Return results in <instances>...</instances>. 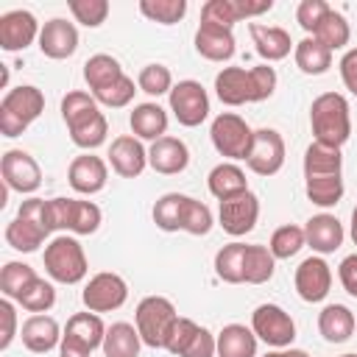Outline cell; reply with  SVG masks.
Instances as JSON below:
<instances>
[{
	"mask_svg": "<svg viewBox=\"0 0 357 357\" xmlns=\"http://www.w3.org/2000/svg\"><path fill=\"white\" fill-rule=\"evenodd\" d=\"M310 126L315 134V142L340 148L351 137V117H349V103L337 92H324L312 100L310 106Z\"/></svg>",
	"mask_w": 357,
	"mask_h": 357,
	"instance_id": "1",
	"label": "cell"
},
{
	"mask_svg": "<svg viewBox=\"0 0 357 357\" xmlns=\"http://www.w3.org/2000/svg\"><path fill=\"white\" fill-rule=\"evenodd\" d=\"M42 112H45V95L36 86L25 84V86L8 89L3 103H0V131H3V137H20Z\"/></svg>",
	"mask_w": 357,
	"mask_h": 357,
	"instance_id": "2",
	"label": "cell"
},
{
	"mask_svg": "<svg viewBox=\"0 0 357 357\" xmlns=\"http://www.w3.org/2000/svg\"><path fill=\"white\" fill-rule=\"evenodd\" d=\"M42 259H45L47 276H50L53 282H61V284H78V282L86 276V271H89L86 254H84L81 243H78L75 237H67V234L53 237V240L45 245Z\"/></svg>",
	"mask_w": 357,
	"mask_h": 357,
	"instance_id": "3",
	"label": "cell"
},
{
	"mask_svg": "<svg viewBox=\"0 0 357 357\" xmlns=\"http://www.w3.org/2000/svg\"><path fill=\"white\" fill-rule=\"evenodd\" d=\"M45 206H47L45 198H28V201H22L17 218L6 226V243L11 248L31 254V251H36L45 243V237L50 234L47 218H45Z\"/></svg>",
	"mask_w": 357,
	"mask_h": 357,
	"instance_id": "4",
	"label": "cell"
},
{
	"mask_svg": "<svg viewBox=\"0 0 357 357\" xmlns=\"http://www.w3.org/2000/svg\"><path fill=\"white\" fill-rule=\"evenodd\" d=\"M176 318H178V312H176L173 301L165 298V296H145L137 304V312H134L137 332H139L142 343L151 346V349H165Z\"/></svg>",
	"mask_w": 357,
	"mask_h": 357,
	"instance_id": "5",
	"label": "cell"
},
{
	"mask_svg": "<svg viewBox=\"0 0 357 357\" xmlns=\"http://www.w3.org/2000/svg\"><path fill=\"white\" fill-rule=\"evenodd\" d=\"M209 137H212V145L220 156H229V159H245L248 151H251V142H254V131L248 128V123L234 114V112H223L212 120V128H209Z\"/></svg>",
	"mask_w": 357,
	"mask_h": 357,
	"instance_id": "6",
	"label": "cell"
},
{
	"mask_svg": "<svg viewBox=\"0 0 357 357\" xmlns=\"http://www.w3.org/2000/svg\"><path fill=\"white\" fill-rule=\"evenodd\" d=\"M128 298V284L123 276L117 273H95L84 293H81V301L89 312H112V310H120Z\"/></svg>",
	"mask_w": 357,
	"mask_h": 357,
	"instance_id": "7",
	"label": "cell"
},
{
	"mask_svg": "<svg viewBox=\"0 0 357 357\" xmlns=\"http://www.w3.org/2000/svg\"><path fill=\"white\" fill-rule=\"evenodd\" d=\"M170 112L176 114V120L187 128H195L206 120L209 114V95L198 81H178L170 89Z\"/></svg>",
	"mask_w": 357,
	"mask_h": 357,
	"instance_id": "8",
	"label": "cell"
},
{
	"mask_svg": "<svg viewBox=\"0 0 357 357\" xmlns=\"http://www.w3.org/2000/svg\"><path fill=\"white\" fill-rule=\"evenodd\" d=\"M251 329L259 340H265L268 346L273 349H282V346H290L293 337H296V324L293 318L276 307V304H259L251 315Z\"/></svg>",
	"mask_w": 357,
	"mask_h": 357,
	"instance_id": "9",
	"label": "cell"
},
{
	"mask_svg": "<svg viewBox=\"0 0 357 357\" xmlns=\"http://www.w3.org/2000/svg\"><path fill=\"white\" fill-rule=\"evenodd\" d=\"M245 165L257 176H273V173H279L282 165H284V139H282V134L273 131V128L254 131V142H251V151L245 156Z\"/></svg>",
	"mask_w": 357,
	"mask_h": 357,
	"instance_id": "10",
	"label": "cell"
},
{
	"mask_svg": "<svg viewBox=\"0 0 357 357\" xmlns=\"http://www.w3.org/2000/svg\"><path fill=\"white\" fill-rule=\"evenodd\" d=\"M0 173H3L6 187L17 192H36L42 184V170L36 159L25 151H6L0 162Z\"/></svg>",
	"mask_w": 357,
	"mask_h": 357,
	"instance_id": "11",
	"label": "cell"
},
{
	"mask_svg": "<svg viewBox=\"0 0 357 357\" xmlns=\"http://www.w3.org/2000/svg\"><path fill=\"white\" fill-rule=\"evenodd\" d=\"M218 218H220V226H223L226 234L243 237V234H248V231L257 226L259 201H257V195L248 190V192H243V195H234V198H229V201H220Z\"/></svg>",
	"mask_w": 357,
	"mask_h": 357,
	"instance_id": "12",
	"label": "cell"
},
{
	"mask_svg": "<svg viewBox=\"0 0 357 357\" xmlns=\"http://www.w3.org/2000/svg\"><path fill=\"white\" fill-rule=\"evenodd\" d=\"M39 33L42 31H39L36 17L25 8H14V11L0 17V47L8 50V53L25 50Z\"/></svg>",
	"mask_w": 357,
	"mask_h": 357,
	"instance_id": "13",
	"label": "cell"
},
{
	"mask_svg": "<svg viewBox=\"0 0 357 357\" xmlns=\"http://www.w3.org/2000/svg\"><path fill=\"white\" fill-rule=\"evenodd\" d=\"M329 287H332V268L321 257H307L296 268V290L304 301L310 304L324 301L329 296Z\"/></svg>",
	"mask_w": 357,
	"mask_h": 357,
	"instance_id": "14",
	"label": "cell"
},
{
	"mask_svg": "<svg viewBox=\"0 0 357 357\" xmlns=\"http://www.w3.org/2000/svg\"><path fill=\"white\" fill-rule=\"evenodd\" d=\"M39 50L47 59H70L78 50V31L64 17H53L42 25L39 33Z\"/></svg>",
	"mask_w": 357,
	"mask_h": 357,
	"instance_id": "15",
	"label": "cell"
},
{
	"mask_svg": "<svg viewBox=\"0 0 357 357\" xmlns=\"http://www.w3.org/2000/svg\"><path fill=\"white\" fill-rule=\"evenodd\" d=\"M67 178H70V187L81 195H95L106 187V178H109V170H106V162L100 156H92V153H81L70 162V170H67Z\"/></svg>",
	"mask_w": 357,
	"mask_h": 357,
	"instance_id": "16",
	"label": "cell"
},
{
	"mask_svg": "<svg viewBox=\"0 0 357 357\" xmlns=\"http://www.w3.org/2000/svg\"><path fill=\"white\" fill-rule=\"evenodd\" d=\"M109 162H112V170L123 178H137L145 165H148V151L142 148V142L131 134H123L112 142L109 148Z\"/></svg>",
	"mask_w": 357,
	"mask_h": 357,
	"instance_id": "17",
	"label": "cell"
},
{
	"mask_svg": "<svg viewBox=\"0 0 357 357\" xmlns=\"http://www.w3.org/2000/svg\"><path fill=\"white\" fill-rule=\"evenodd\" d=\"M195 50L209 61H229L234 56V33L231 28L201 22L195 31Z\"/></svg>",
	"mask_w": 357,
	"mask_h": 357,
	"instance_id": "18",
	"label": "cell"
},
{
	"mask_svg": "<svg viewBox=\"0 0 357 357\" xmlns=\"http://www.w3.org/2000/svg\"><path fill=\"white\" fill-rule=\"evenodd\" d=\"M148 165L162 176H176L190 165V151L178 137H162L151 145Z\"/></svg>",
	"mask_w": 357,
	"mask_h": 357,
	"instance_id": "19",
	"label": "cell"
},
{
	"mask_svg": "<svg viewBox=\"0 0 357 357\" xmlns=\"http://www.w3.org/2000/svg\"><path fill=\"white\" fill-rule=\"evenodd\" d=\"M304 237L315 254H332L343 243V226L335 215H312L304 226Z\"/></svg>",
	"mask_w": 357,
	"mask_h": 357,
	"instance_id": "20",
	"label": "cell"
},
{
	"mask_svg": "<svg viewBox=\"0 0 357 357\" xmlns=\"http://www.w3.org/2000/svg\"><path fill=\"white\" fill-rule=\"evenodd\" d=\"M215 95H218L220 103H226V106L251 103L248 70H243V67H223V70L215 75Z\"/></svg>",
	"mask_w": 357,
	"mask_h": 357,
	"instance_id": "21",
	"label": "cell"
},
{
	"mask_svg": "<svg viewBox=\"0 0 357 357\" xmlns=\"http://www.w3.org/2000/svg\"><path fill=\"white\" fill-rule=\"evenodd\" d=\"M20 337H22V343H25L28 351L45 354V351H50V349L61 340V332H59L56 318H50V315H31V318L22 324Z\"/></svg>",
	"mask_w": 357,
	"mask_h": 357,
	"instance_id": "22",
	"label": "cell"
},
{
	"mask_svg": "<svg viewBox=\"0 0 357 357\" xmlns=\"http://www.w3.org/2000/svg\"><path fill=\"white\" fill-rule=\"evenodd\" d=\"M251 31V39L257 45V53L265 59V61H279L290 53L293 42H290V33L284 28H276V25H259V22H251L248 25Z\"/></svg>",
	"mask_w": 357,
	"mask_h": 357,
	"instance_id": "23",
	"label": "cell"
},
{
	"mask_svg": "<svg viewBox=\"0 0 357 357\" xmlns=\"http://www.w3.org/2000/svg\"><path fill=\"white\" fill-rule=\"evenodd\" d=\"M106 329L100 315L98 312H75L70 321H67V329H64V337L75 340L78 346H84L86 351L103 346V337H106Z\"/></svg>",
	"mask_w": 357,
	"mask_h": 357,
	"instance_id": "24",
	"label": "cell"
},
{
	"mask_svg": "<svg viewBox=\"0 0 357 357\" xmlns=\"http://www.w3.org/2000/svg\"><path fill=\"white\" fill-rule=\"evenodd\" d=\"M318 332L326 343H346L354 332V315L343 304H326L318 315Z\"/></svg>",
	"mask_w": 357,
	"mask_h": 357,
	"instance_id": "25",
	"label": "cell"
},
{
	"mask_svg": "<svg viewBox=\"0 0 357 357\" xmlns=\"http://www.w3.org/2000/svg\"><path fill=\"white\" fill-rule=\"evenodd\" d=\"M131 131L137 134V139H162L167 131V112L159 103H139L131 112Z\"/></svg>",
	"mask_w": 357,
	"mask_h": 357,
	"instance_id": "26",
	"label": "cell"
},
{
	"mask_svg": "<svg viewBox=\"0 0 357 357\" xmlns=\"http://www.w3.org/2000/svg\"><path fill=\"white\" fill-rule=\"evenodd\" d=\"M218 357H257V335L243 324H229L218 335Z\"/></svg>",
	"mask_w": 357,
	"mask_h": 357,
	"instance_id": "27",
	"label": "cell"
},
{
	"mask_svg": "<svg viewBox=\"0 0 357 357\" xmlns=\"http://www.w3.org/2000/svg\"><path fill=\"white\" fill-rule=\"evenodd\" d=\"M206 184H209V192H212L218 201H229V198H234V195L248 192L245 173H243L237 165H231V162H223V165L212 167Z\"/></svg>",
	"mask_w": 357,
	"mask_h": 357,
	"instance_id": "28",
	"label": "cell"
},
{
	"mask_svg": "<svg viewBox=\"0 0 357 357\" xmlns=\"http://www.w3.org/2000/svg\"><path fill=\"white\" fill-rule=\"evenodd\" d=\"M340 165H343L340 148H329V145L312 142L307 148V153H304V178H312V176H337L340 173Z\"/></svg>",
	"mask_w": 357,
	"mask_h": 357,
	"instance_id": "29",
	"label": "cell"
},
{
	"mask_svg": "<svg viewBox=\"0 0 357 357\" xmlns=\"http://www.w3.org/2000/svg\"><path fill=\"white\" fill-rule=\"evenodd\" d=\"M139 332L131 324H112L103 337V354L106 357H137L139 354Z\"/></svg>",
	"mask_w": 357,
	"mask_h": 357,
	"instance_id": "30",
	"label": "cell"
},
{
	"mask_svg": "<svg viewBox=\"0 0 357 357\" xmlns=\"http://www.w3.org/2000/svg\"><path fill=\"white\" fill-rule=\"evenodd\" d=\"M296 64L307 75H324L332 67V50L324 47L318 39L307 36L296 45Z\"/></svg>",
	"mask_w": 357,
	"mask_h": 357,
	"instance_id": "31",
	"label": "cell"
},
{
	"mask_svg": "<svg viewBox=\"0 0 357 357\" xmlns=\"http://www.w3.org/2000/svg\"><path fill=\"white\" fill-rule=\"evenodd\" d=\"M67 128H70V139L78 148H86V151L103 145L106 142V134H109V123H106V117L100 112H92V114L81 117L78 123H73Z\"/></svg>",
	"mask_w": 357,
	"mask_h": 357,
	"instance_id": "32",
	"label": "cell"
},
{
	"mask_svg": "<svg viewBox=\"0 0 357 357\" xmlns=\"http://www.w3.org/2000/svg\"><path fill=\"white\" fill-rule=\"evenodd\" d=\"M117 78H123V67H120L117 59H112V56H106V53H98V56L86 59V64H84V81L89 84L92 92L106 89V86L114 84Z\"/></svg>",
	"mask_w": 357,
	"mask_h": 357,
	"instance_id": "33",
	"label": "cell"
},
{
	"mask_svg": "<svg viewBox=\"0 0 357 357\" xmlns=\"http://www.w3.org/2000/svg\"><path fill=\"white\" fill-rule=\"evenodd\" d=\"M349 36H351V31H349V22H346V17L343 14H337L335 8H329L326 14H324V20L315 25V31H312V39H318L324 47H329V50H340V47H346L349 45Z\"/></svg>",
	"mask_w": 357,
	"mask_h": 357,
	"instance_id": "34",
	"label": "cell"
},
{
	"mask_svg": "<svg viewBox=\"0 0 357 357\" xmlns=\"http://www.w3.org/2000/svg\"><path fill=\"white\" fill-rule=\"evenodd\" d=\"M245 243H229L223 245L218 254H215V273L229 282V284H240L245 282V273H243V265H245Z\"/></svg>",
	"mask_w": 357,
	"mask_h": 357,
	"instance_id": "35",
	"label": "cell"
},
{
	"mask_svg": "<svg viewBox=\"0 0 357 357\" xmlns=\"http://www.w3.org/2000/svg\"><path fill=\"white\" fill-rule=\"evenodd\" d=\"M273 268H276V257L271 254V248H265V245H248L245 248L243 273H245L248 284H265L273 276Z\"/></svg>",
	"mask_w": 357,
	"mask_h": 357,
	"instance_id": "36",
	"label": "cell"
},
{
	"mask_svg": "<svg viewBox=\"0 0 357 357\" xmlns=\"http://www.w3.org/2000/svg\"><path fill=\"white\" fill-rule=\"evenodd\" d=\"M187 195L181 192H167L153 204V223L162 231H178L181 229V209H184Z\"/></svg>",
	"mask_w": 357,
	"mask_h": 357,
	"instance_id": "37",
	"label": "cell"
},
{
	"mask_svg": "<svg viewBox=\"0 0 357 357\" xmlns=\"http://www.w3.org/2000/svg\"><path fill=\"white\" fill-rule=\"evenodd\" d=\"M307 198L318 206H335L343 198V178L337 176H312L307 178Z\"/></svg>",
	"mask_w": 357,
	"mask_h": 357,
	"instance_id": "38",
	"label": "cell"
},
{
	"mask_svg": "<svg viewBox=\"0 0 357 357\" xmlns=\"http://www.w3.org/2000/svg\"><path fill=\"white\" fill-rule=\"evenodd\" d=\"M304 243H307L304 229L287 223V226H279V229L271 234V245H268V248H271V254H273L276 259H290V257H296V254L304 248Z\"/></svg>",
	"mask_w": 357,
	"mask_h": 357,
	"instance_id": "39",
	"label": "cell"
},
{
	"mask_svg": "<svg viewBox=\"0 0 357 357\" xmlns=\"http://www.w3.org/2000/svg\"><path fill=\"white\" fill-rule=\"evenodd\" d=\"M17 301L22 304V310H28V312H36V315H42V312H47L53 304H56V290H53V284L50 282H45V279H33L20 296H17Z\"/></svg>",
	"mask_w": 357,
	"mask_h": 357,
	"instance_id": "40",
	"label": "cell"
},
{
	"mask_svg": "<svg viewBox=\"0 0 357 357\" xmlns=\"http://www.w3.org/2000/svg\"><path fill=\"white\" fill-rule=\"evenodd\" d=\"M33 279H36V271L31 265H25V262H6L3 273H0V290H3V296L17 298Z\"/></svg>",
	"mask_w": 357,
	"mask_h": 357,
	"instance_id": "41",
	"label": "cell"
},
{
	"mask_svg": "<svg viewBox=\"0 0 357 357\" xmlns=\"http://www.w3.org/2000/svg\"><path fill=\"white\" fill-rule=\"evenodd\" d=\"M139 11L162 25H173L187 14V0H139Z\"/></svg>",
	"mask_w": 357,
	"mask_h": 357,
	"instance_id": "42",
	"label": "cell"
},
{
	"mask_svg": "<svg viewBox=\"0 0 357 357\" xmlns=\"http://www.w3.org/2000/svg\"><path fill=\"white\" fill-rule=\"evenodd\" d=\"M209 229H212V212H209V206L187 195L184 209H181V231L201 237V234H209Z\"/></svg>",
	"mask_w": 357,
	"mask_h": 357,
	"instance_id": "43",
	"label": "cell"
},
{
	"mask_svg": "<svg viewBox=\"0 0 357 357\" xmlns=\"http://www.w3.org/2000/svg\"><path fill=\"white\" fill-rule=\"evenodd\" d=\"M137 86L142 92L159 98V95H165V92L173 89V75H170V70L165 64H145L139 70V75H137Z\"/></svg>",
	"mask_w": 357,
	"mask_h": 357,
	"instance_id": "44",
	"label": "cell"
},
{
	"mask_svg": "<svg viewBox=\"0 0 357 357\" xmlns=\"http://www.w3.org/2000/svg\"><path fill=\"white\" fill-rule=\"evenodd\" d=\"M100 226V209L92 201H75L73 198V209H70V231L75 234H92Z\"/></svg>",
	"mask_w": 357,
	"mask_h": 357,
	"instance_id": "45",
	"label": "cell"
},
{
	"mask_svg": "<svg viewBox=\"0 0 357 357\" xmlns=\"http://www.w3.org/2000/svg\"><path fill=\"white\" fill-rule=\"evenodd\" d=\"M92 112H98V100H95V95H86V92H67L64 98H61V117H64V123L67 126H73V123H78L81 117H86V114H92Z\"/></svg>",
	"mask_w": 357,
	"mask_h": 357,
	"instance_id": "46",
	"label": "cell"
},
{
	"mask_svg": "<svg viewBox=\"0 0 357 357\" xmlns=\"http://www.w3.org/2000/svg\"><path fill=\"white\" fill-rule=\"evenodd\" d=\"M237 20H243L237 0H209L201 8V22H215V25L231 28Z\"/></svg>",
	"mask_w": 357,
	"mask_h": 357,
	"instance_id": "47",
	"label": "cell"
},
{
	"mask_svg": "<svg viewBox=\"0 0 357 357\" xmlns=\"http://www.w3.org/2000/svg\"><path fill=\"white\" fill-rule=\"evenodd\" d=\"M70 11H73L75 22H81L86 28H98L109 17V3L106 0H70Z\"/></svg>",
	"mask_w": 357,
	"mask_h": 357,
	"instance_id": "48",
	"label": "cell"
},
{
	"mask_svg": "<svg viewBox=\"0 0 357 357\" xmlns=\"http://www.w3.org/2000/svg\"><path fill=\"white\" fill-rule=\"evenodd\" d=\"M134 92H137V89H134V81H131L128 75H123V78H117L114 84H109L106 89L95 92V100L103 103V106H109V109H123V106L131 103Z\"/></svg>",
	"mask_w": 357,
	"mask_h": 357,
	"instance_id": "49",
	"label": "cell"
},
{
	"mask_svg": "<svg viewBox=\"0 0 357 357\" xmlns=\"http://www.w3.org/2000/svg\"><path fill=\"white\" fill-rule=\"evenodd\" d=\"M248 81H251V103H259V100L273 95V89H276V70L268 67V64L251 67L248 70Z\"/></svg>",
	"mask_w": 357,
	"mask_h": 357,
	"instance_id": "50",
	"label": "cell"
},
{
	"mask_svg": "<svg viewBox=\"0 0 357 357\" xmlns=\"http://www.w3.org/2000/svg\"><path fill=\"white\" fill-rule=\"evenodd\" d=\"M195 332H198V324H195V321H190V318H176V324H173V329H170V335H167L165 349H167L170 354L181 357V351L187 349V343L192 340Z\"/></svg>",
	"mask_w": 357,
	"mask_h": 357,
	"instance_id": "51",
	"label": "cell"
},
{
	"mask_svg": "<svg viewBox=\"0 0 357 357\" xmlns=\"http://www.w3.org/2000/svg\"><path fill=\"white\" fill-rule=\"evenodd\" d=\"M326 11H329V3H324V0H301L298 8H296V20H298V25L307 33H312L315 25L324 20Z\"/></svg>",
	"mask_w": 357,
	"mask_h": 357,
	"instance_id": "52",
	"label": "cell"
},
{
	"mask_svg": "<svg viewBox=\"0 0 357 357\" xmlns=\"http://www.w3.org/2000/svg\"><path fill=\"white\" fill-rule=\"evenodd\" d=\"M70 209H73V198H50L45 206V218H47V229H67L70 226Z\"/></svg>",
	"mask_w": 357,
	"mask_h": 357,
	"instance_id": "53",
	"label": "cell"
},
{
	"mask_svg": "<svg viewBox=\"0 0 357 357\" xmlns=\"http://www.w3.org/2000/svg\"><path fill=\"white\" fill-rule=\"evenodd\" d=\"M215 354H218V340L204 326H198V332L192 335V340L181 351V357H215Z\"/></svg>",
	"mask_w": 357,
	"mask_h": 357,
	"instance_id": "54",
	"label": "cell"
},
{
	"mask_svg": "<svg viewBox=\"0 0 357 357\" xmlns=\"http://www.w3.org/2000/svg\"><path fill=\"white\" fill-rule=\"evenodd\" d=\"M0 318H3V337H0V349H8L14 335H17V312H14V304L8 298L0 301Z\"/></svg>",
	"mask_w": 357,
	"mask_h": 357,
	"instance_id": "55",
	"label": "cell"
},
{
	"mask_svg": "<svg viewBox=\"0 0 357 357\" xmlns=\"http://www.w3.org/2000/svg\"><path fill=\"white\" fill-rule=\"evenodd\" d=\"M337 276H340L343 290H346L349 296H354V298H357V254H349V257L340 262Z\"/></svg>",
	"mask_w": 357,
	"mask_h": 357,
	"instance_id": "56",
	"label": "cell"
},
{
	"mask_svg": "<svg viewBox=\"0 0 357 357\" xmlns=\"http://www.w3.org/2000/svg\"><path fill=\"white\" fill-rule=\"evenodd\" d=\"M340 78L351 95H357V47L346 50L340 59Z\"/></svg>",
	"mask_w": 357,
	"mask_h": 357,
	"instance_id": "57",
	"label": "cell"
},
{
	"mask_svg": "<svg viewBox=\"0 0 357 357\" xmlns=\"http://www.w3.org/2000/svg\"><path fill=\"white\" fill-rule=\"evenodd\" d=\"M92 351H86L84 346H78L75 340H70V337H64L61 335V346H59V357H89Z\"/></svg>",
	"mask_w": 357,
	"mask_h": 357,
	"instance_id": "58",
	"label": "cell"
},
{
	"mask_svg": "<svg viewBox=\"0 0 357 357\" xmlns=\"http://www.w3.org/2000/svg\"><path fill=\"white\" fill-rule=\"evenodd\" d=\"M351 240H354V245H357V206H354V212H351Z\"/></svg>",
	"mask_w": 357,
	"mask_h": 357,
	"instance_id": "59",
	"label": "cell"
},
{
	"mask_svg": "<svg viewBox=\"0 0 357 357\" xmlns=\"http://www.w3.org/2000/svg\"><path fill=\"white\" fill-rule=\"evenodd\" d=\"M284 357H310V354L301 351V349H290V351H284Z\"/></svg>",
	"mask_w": 357,
	"mask_h": 357,
	"instance_id": "60",
	"label": "cell"
},
{
	"mask_svg": "<svg viewBox=\"0 0 357 357\" xmlns=\"http://www.w3.org/2000/svg\"><path fill=\"white\" fill-rule=\"evenodd\" d=\"M265 357H284V351H268Z\"/></svg>",
	"mask_w": 357,
	"mask_h": 357,
	"instance_id": "61",
	"label": "cell"
},
{
	"mask_svg": "<svg viewBox=\"0 0 357 357\" xmlns=\"http://www.w3.org/2000/svg\"><path fill=\"white\" fill-rule=\"evenodd\" d=\"M343 357H357V354H343Z\"/></svg>",
	"mask_w": 357,
	"mask_h": 357,
	"instance_id": "62",
	"label": "cell"
}]
</instances>
